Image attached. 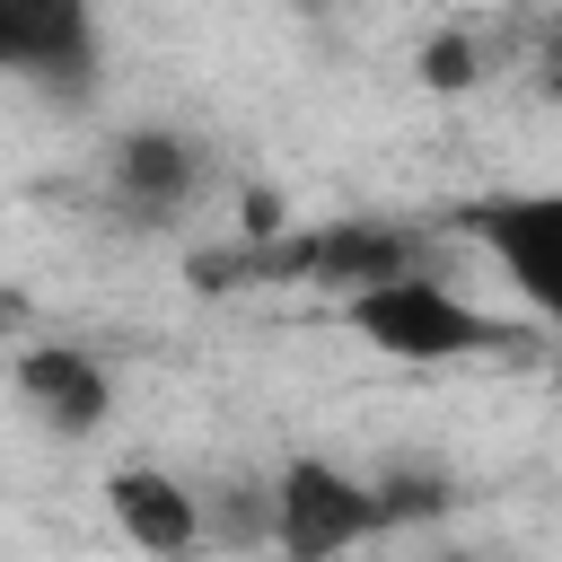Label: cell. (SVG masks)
Wrapping results in <instances>:
<instances>
[{
	"label": "cell",
	"mask_w": 562,
	"mask_h": 562,
	"mask_svg": "<svg viewBox=\"0 0 562 562\" xmlns=\"http://www.w3.org/2000/svg\"><path fill=\"white\" fill-rule=\"evenodd\" d=\"M342 316H351V334L378 342L386 360H422V369L474 360V351H518V334H509L501 316L465 307V299H457L448 281H430V272L360 281V290H342Z\"/></svg>",
	"instance_id": "obj_1"
},
{
	"label": "cell",
	"mask_w": 562,
	"mask_h": 562,
	"mask_svg": "<svg viewBox=\"0 0 562 562\" xmlns=\"http://www.w3.org/2000/svg\"><path fill=\"white\" fill-rule=\"evenodd\" d=\"M457 228L509 272V290L562 334V193H483L457 211Z\"/></svg>",
	"instance_id": "obj_2"
},
{
	"label": "cell",
	"mask_w": 562,
	"mask_h": 562,
	"mask_svg": "<svg viewBox=\"0 0 562 562\" xmlns=\"http://www.w3.org/2000/svg\"><path fill=\"white\" fill-rule=\"evenodd\" d=\"M378 527H386L378 483H360V474H342L325 457H290L272 474V544L290 562H325V553H342V544H360Z\"/></svg>",
	"instance_id": "obj_3"
},
{
	"label": "cell",
	"mask_w": 562,
	"mask_h": 562,
	"mask_svg": "<svg viewBox=\"0 0 562 562\" xmlns=\"http://www.w3.org/2000/svg\"><path fill=\"white\" fill-rule=\"evenodd\" d=\"M97 61V0H0V70L79 88Z\"/></svg>",
	"instance_id": "obj_4"
},
{
	"label": "cell",
	"mask_w": 562,
	"mask_h": 562,
	"mask_svg": "<svg viewBox=\"0 0 562 562\" xmlns=\"http://www.w3.org/2000/svg\"><path fill=\"white\" fill-rule=\"evenodd\" d=\"M18 395H26V413H35L44 430L88 439V430L105 422V404H114V378H105L79 342H26V351H18Z\"/></svg>",
	"instance_id": "obj_5"
},
{
	"label": "cell",
	"mask_w": 562,
	"mask_h": 562,
	"mask_svg": "<svg viewBox=\"0 0 562 562\" xmlns=\"http://www.w3.org/2000/svg\"><path fill=\"white\" fill-rule=\"evenodd\" d=\"M105 509L140 553H193L202 544V492H184L167 465H114L105 474Z\"/></svg>",
	"instance_id": "obj_6"
},
{
	"label": "cell",
	"mask_w": 562,
	"mask_h": 562,
	"mask_svg": "<svg viewBox=\"0 0 562 562\" xmlns=\"http://www.w3.org/2000/svg\"><path fill=\"white\" fill-rule=\"evenodd\" d=\"M193 184H202V149L184 140V132H123L114 140V202L132 211V220H176L184 202H193Z\"/></svg>",
	"instance_id": "obj_7"
},
{
	"label": "cell",
	"mask_w": 562,
	"mask_h": 562,
	"mask_svg": "<svg viewBox=\"0 0 562 562\" xmlns=\"http://www.w3.org/2000/svg\"><path fill=\"white\" fill-rule=\"evenodd\" d=\"M439 509H448V483H439V474H413V465L378 474V518H386V527H404V518H439Z\"/></svg>",
	"instance_id": "obj_8"
},
{
	"label": "cell",
	"mask_w": 562,
	"mask_h": 562,
	"mask_svg": "<svg viewBox=\"0 0 562 562\" xmlns=\"http://www.w3.org/2000/svg\"><path fill=\"white\" fill-rule=\"evenodd\" d=\"M422 79H430V88H465V79H474V44H465V35H439V44L422 53Z\"/></svg>",
	"instance_id": "obj_9"
},
{
	"label": "cell",
	"mask_w": 562,
	"mask_h": 562,
	"mask_svg": "<svg viewBox=\"0 0 562 562\" xmlns=\"http://www.w3.org/2000/svg\"><path fill=\"white\" fill-rule=\"evenodd\" d=\"M18 325H26V299H18V290H0V334H18Z\"/></svg>",
	"instance_id": "obj_10"
},
{
	"label": "cell",
	"mask_w": 562,
	"mask_h": 562,
	"mask_svg": "<svg viewBox=\"0 0 562 562\" xmlns=\"http://www.w3.org/2000/svg\"><path fill=\"white\" fill-rule=\"evenodd\" d=\"M544 88L562 97V26H553V44H544Z\"/></svg>",
	"instance_id": "obj_11"
}]
</instances>
